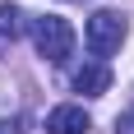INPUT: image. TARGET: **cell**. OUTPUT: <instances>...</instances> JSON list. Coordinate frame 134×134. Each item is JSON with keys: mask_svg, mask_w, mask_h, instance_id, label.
I'll return each instance as SVG.
<instances>
[{"mask_svg": "<svg viewBox=\"0 0 134 134\" xmlns=\"http://www.w3.org/2000/svg\"><path fill=\"white\" fill-rule=\"evenodd\" d=\"M116 134H134V111H125L120 120H116Z\"/></svg>", "mask_w": 134, "mask_h": 134, "instance_id": "6", "label": "cell"}, {"mask_svg": "<svg viewBox=\"0 0 134 134\" xmlns=\"http://www.w3.org/2000/svg\"><path fill=\"white\" fill-rule=\"evenodd\" d=\"M74 5H88V0H74Z\"/></svg>", "mask_w": 134, "mask_h": 134, "instance_id": "7", "label": "cell"}, {"mask_svg": "<svg viewBox=\"0 0 134 134\" xmlns=\"http://www.w3.org/2000/svg\"><path fill=\"white\" fill-rule=\"evenodd\" d=\"M19 32H23V9H19V5H0V37H19Z\"/></svg>", "mask_w": 134, "mask_h": 134, "instance_id": "5", "label": "cell"}, {"mask_svg": "<svg viewBox=\"0 0 134 134\" xmlns=\"http://www.w3.org/2000/svg\"><path fill=\"white\" fill-rule=\"evenodd\" d=\"M88 111L74 107V102H65V107H55L51 116H46V134H88Z\"/></svg>", "mask_w": 134, "mask_h": 134, "instance_id": "3", "label": "cell"}, {"mask_svg": "<svg viewBox=\"0 0 134 134\" xmlns=\"http://www.w3.org/2000/svg\"><path fill=\"white\" fill-rule=\"evenodd\" d=\"M125 32H130V23H125V14H116V9H97L93 19H88V51L93 55H111V51H120V42H125Z\"/></svg>", "mask_w": 134, "mask_h": 134, "instance_id": "2", "label": "cell"}, {"mask_svg": "<svg viewBox=\"0 0 134 134\" xmlns=\"http://www.w3.org/2000/svg\"><path fill=\"white\" fill-rule=\"evenodd\" d=\"M74 88H79L83 97H102L111 88V69L97 60V65H83V69H74Z\"/></svg>", "mask_w": 134, "mask_h": 134, "instance_id": "4", "label": "cell"}, {"mask_svg": "<svg viewBox=\"0 0 134 134\" xmlns=\"http://www.w3.org/2000/svg\"><path fill=\"white\" fill-rule=\"evenodd\" d=\"M32 42H37V51L46 55L51 65H60V60L74 55V28H69L60 14H42V19H32Z\"/></svg>", "mask_w": 134, "mask_h": 134, "instance_id": "1", "label": "cell"}]
</instances>
